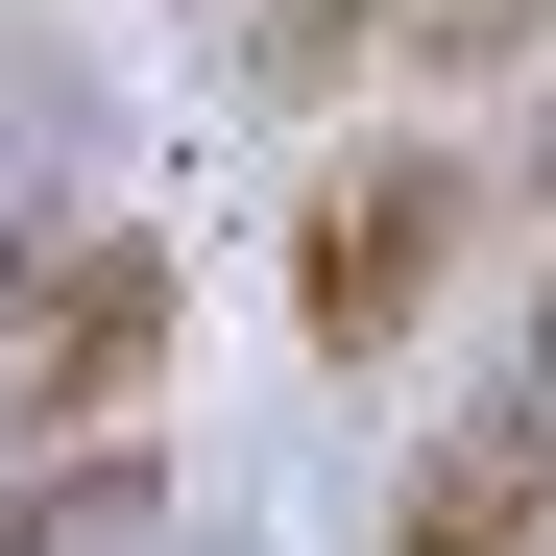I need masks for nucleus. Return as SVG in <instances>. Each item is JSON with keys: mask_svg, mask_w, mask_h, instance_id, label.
Returning a JSON list of instances; mask_svg holds the SVG:
<instances>
[{"mask_svg": "<svg viewBox=\"0 0 556 556\" xmlns=\"http://www.w3.org/2000/svg\"><path fill=\"white\" fill-rule=\"evenodd\" d=\"M459 146H388V169H315V218H291V315H315V363H388L435 291H459Z\"/></svg>", "mask_w": 556, "mask_h": 556, "instance_id": "nucleus-2", "label": "nucleus"}, {"mask_svg": "<svg viewBox=\"0 0 556 556\" xmlns=\"http://www.w3.org/2000/svg\"><path fill=\"white\" fill-rule=\"evenodd\" d=\"M146 508V435H73V459H25V484H0V556H98Z\"/></svg>", "mask_w": 556, "mask_h": 556, "instance_id": "nucleus-5", "label": "nucleus"}, {"mask_svg": "<svg viewBox=\"0 0 556 556\" xmlns=\"http://www.w3.org/2000/svg\"><path fill=\"white\" fill-rule=\"evenodd\" d=\"M435 0H266L242 25V98H339V73H412Z\"/></svg>", "mask_w": 556, "mask_h": 556, "instance_id": "nucleus-4", "label": "nucleus"}, {"mask_svg": "<svg viewBox=\"0 0 556 556\" xmlns=\"http://www.w3.org/2000/svg\"><path fill=\"white\" fill-rule=\"evenodd\" d=\"M532 532H556V388L435 412V435H412V484H388V556H532Z\"/></svg>", "mask_w": 556, "mask_h": 556, "instance_id": "nucleus-3", "label": "nucleus"}, {"mask_svg": "<svg viewBox=\"0 0 556 556\" xmlns=\"http://www.w3.org/2000/svg\"><path fill=\"white\" fill-rule=\"evenodd\" d=\"M532 49H556V0H435V49H412V73H532Z\"/></svg>", "mask_w": 556, "mask_h": 556, "instance_id": "nucleus-6", "label": "nucleus"}, {"mask_svg": "<svg viewBox=\"0 0 556 556\" xmlns=\"http://www.w3.org/2000/svg\"><path fill=\"white\" fill-rule=\"evenodd\" d=\"M146 388H169V242L146 218H49L0 266V459L146 435Z\"/></svg>", "mask_w": 556, "mask_h": 556, "instance_id": "nucleus-1", "label": "nucleus"}]
</instances>
